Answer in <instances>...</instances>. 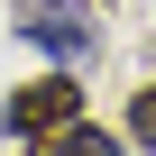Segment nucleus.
Wrapping results in <instances>:
<instances>
[{"instance_id":"obj_1","label":"nucleus","mask_w":156,"mask_h":156,"mask_svg":"<svg viewBox=\"0 0 156 156\" xmlns=\"http://www.w3.org/2000/svg\"><path fill=\"white\" fill-rule=\"evenodd\" d=\"M64 119H83V73H73V64H55V73H37V83H19L9 110H0V129H9L19 147H37V138L64 129Z\"/></svg>"},{"instance_id":"obj_2","label":"nucleus","mask_w":156,"mask_h":156,"mask_svg":"<svg viewBox=\"0 0 156 156\" xmlns=\"http://www.w3.org/2000/svg\"><path fill=\"white\" fill-rule=\"evenodd\" d=\"M19 37H28L37 55H55V64H92V55H101V19H92V0H28Z\"/></svg>"},{"instance_id":"obj_3","label":"nucleus","mask_w":156,"mask_h":156,"mask_svg":"<svg viewBox=\"0 0 156 156\" xmlns=\"http://www.w3.org/2000/svg\"><path fill=\"white\" fill-rule=\"evenodd\" d=\"M28 156H119V147H110V129H92V119H64V129H46Z\"/></svg>"},{"instance_id":"obj_4","label":"nucleus","mask_w":156,"mask_h":156,"mask_svg":"<svg viewBox=\"0 0 156 156\" xmlns=\"http://www.w3.org/2000/svg\"><path fill=\"white\" fill-rule=\"evenodd\" d=\"M129 138L156 156V83H138V92H129Z\"/></svg>"}]
</instances>
